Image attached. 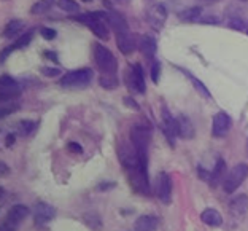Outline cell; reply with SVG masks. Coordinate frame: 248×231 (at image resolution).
<instances>
[{
    "label": "cell",
    "mask_w": 248,
    "mask_h": 231,
    "mask_svg": "<svg viewBox=\"0 0 248 231\" xmlns=\"http://www.w3.org/2000/svg\"><path fill=\"white\" fill-rule=\"evenodd\" d=\"M32 38H33V31L31 32H26L24 35H21L18 38V42L15 43V48H24L26 45H29L32 42Z\"/></svg>",
    "instance_id": "obj_32"
},
{
    "label": "cell",
    "mask_w": 248,
    "mask_h": 231,
    "mask_svg": "<svg viewBox=\"0 0 248 231\" xmlns=\"http://www.w3.org/2000/svg\"><path fill=\"white\" fill-rule=\"evenodd\" d=\"M126 84H127V88L135 94L146 93V82H145L142 66L137 63L129 66V69L126 70Z\"/></svg>",
    "instance_id": "obj_7"
},
{
    "label": "cell",
    "mask_w": 248,
    "mask_h": 231,
    "mask_svg": "<svg viewBox=\"0 0 248 231\" xmlns=\"http://www.w3.org/2000/svg\"><path fill=\"white\" fill-rule=\"evenodd\" d=\"M107 21H108V26L113 27L115 33L129 31L127 21L121 13H116V11H107Z\"/></svg>",
    "instance_id": "obj_17"
},
{
    "label": "cell",
    "mask_w": 248,
    "mask_h": 231,
    "mask_svg": "<svg viewBox=\"0 0 248 231\" xmlns=\"http://www.w3.org/2000/svg\"><path fill=\"white\" fill-rule=\"evenodd\" d=\"M99 83L100 86L105 88V89H113L118 86V78L116 74H104L102 77L99 78Z\"/></svg>",
    "instance_id": "obj_25"
},
{
    "label": "cell",
    "mask_w": 248,
    "mask_h": 231,
    "mask_svg": "<svg viewBox=\"0 0 248 231\" xmlns=\"http://www.w3.org/2000/svg\"><path fill=\"white\" fill-rule=\"evenodd\" d=\"M29 207L24 206V204H15L11 209L7 212V218H5V222H8L10 225H13V227L18 228L19 225L26 220L27 217H29Z\"/></svg>",
    "instance_id": "obj_12"
},
{
    "label": "cell",
    "mask_w": 248,
    "mask_h": 231,
    "mask_svg": "<svg viewBox=\"0 0 248 231\" xmlns=\"http://www.w3.org/2000/svg\"><path fill=\"white\" fill-rule=\"evenodd\" d=\"M13 48H15V47H8V48L2 50V53H0V63H3V59H7V58H8L10 53L13 51Z\"/></svg>",
    "instance_id": "obj_39"
},
{
    "label": "cell",
    "mask_w": 248,
    "mask_h": 231,
    "mask_svg": "<svg viewBox=\"0 0 248 231\" xmlns=\"http://www.w3.org/2000/svg\"><path fill=\"white\" fill-rule=\"evenodd\" d=\"M248 177V165L247 163H239L228 172L226 179L223 182V188L226 193H234Z\"/></svg>",
    "instance_id": "obj_6"
},
{
    "label": "cell",
    "mask_w": 248,
    "mask_h": 231,
    "mask_svg": "<svg viewBox=\"0 0 248 231\" xmlns=\"http://www.w3.org/2000/svg\"><path fill=\"white\" fill-rule=\"evenodd\" d=\"M159 77H161V63L153 59V66H151V80H153V83H157L159 82Z\"/></svg>",
    "instance_id": "obj_33"
},
{
    "label": "cell",
    "mask_w": 248,
    "mask_h": 231,
    "mask_svg": "<svg viewBox=\"0 0 248 231\" xmlns=\"http://www.w3.org/2000/svg\"><path fill=\"white\" fill-rule=\"evenodd\" d=\"M197 171H199V177H201L202 180H205V182H210L212 172H208V171H205V169H202V167H199Z\"/></svg>",
    "instance_id": "obj_37"
},
{
    "label": "cell",
    "mask_w": 248,
    "mask_h": 231,
    "mask_svg": "<svg viewBox=\"0 0 248 231\" xmlns=\"http://www.w3.org/2000/svg\"><path fill=\"white\" fill-rule=\"evenodd\" d=\"M7 174H10V167L7 163H3V161H0V177H3V176H7Z\"/></svg>",
    "instance_id": "obj_40"
},
{
    "label": "cell",
    "mask_w": 248,
    "mask_h": 231,
    "mask_svg": "<svg viewBox=\"0 0 248 231\" xmlns=\"http://www.w3.org/2000/svg\"><path fill=\"white\" fill-rule=\"evenodd\" d=\"M0 231H16V227H13V225H10L8 222H2L0 223Z\"/></svg>",
    "instance_id": "obj_41"
},
{
    "label": "cell",
    "mask_w": 248,
    "mask_h": 231,
    "mask_svg": "<svg viewBox=\"0 0 248 231\" xmlns=\"http://www.w3.org/2000/svg\"><path fill=\"white\" fill-rule=\"evenodd\" d=\"M162 131H164V136L169 140V144H170L172 147H175V140L178 137L177 118H173L169 114L167 109H162Z\"/></svg>",
    "instance_id": "obj_9"
},
{
    "label": "cell",
    "mask_w": 248,
    "mask_h": 231,
    "mask_svg": "<svg viewBox=\"0 0 248 231\" xmlns=\"http://www.w3.org/2000/svg\"><path fill=\"white\" fill-rule=\"evenodd\" d=\"M146 11H148L146 18H148L151 24H156V27H161L164 24V21L167 19V11L161 3H153L151 7H148Z\"/></svg>",
    "instance_id": "obj_14"
},
{
    "label": "cell",
    "mask_w": 248,
    "mask_h": 231,
    "mask_svg": "<svg viewBox=\"0 0 248 231\" xmlns=\"http://www.w3.org/2000/svg\"><path fill=\"white\" fill-rule=\"evenodd\" d=\"M38 123L37 121H31V120H22L19 123V132L22 134V136H29V134H32L33 131L37 129Z\"/></svg>",
    "instance_id": "obj_29"
},
{
    "label": "cell",
    "mask_w": 248,
    "mask_h": 231,
    "mask_svg": "<svg viewBox=\"0 0 248 231\" xmlns=\"http://www.w3.org/2000/svg\"><path fill=\"white\" fill-rule=\"evenodd\" d=\"M229 27H231V29H235V31H244V32H247L248 24H247L244 19H240V18H232V19H229Z\"/></svg>",
    "instance_id": "obj_31"
},
{
    "label": "cell",
    "mask_w": 248,
    "mask_h": 231,
    "mask_svg": "<svg viewBox=\"0 0 248 231\" xmlns=\"http://www.w3.org/2000/svg\"><path fill=\"white\" fill-rule=\"evenodd\" d=\"M83 2H91V0H83Z\"/></svg>",
    "instance_id": "obj_46"
},
{
    "label": "cell",
    "mask_w": 248,
    "mask_h": 231,
    "mask_svg": "<svg viewBox=\"0 0 248 231\" xmlns=\"http://www.w3.org/2000/svg\"><path fill=\"white\" fill-rule=\"evenodd\" d=\"M94 59H95V63H97L99 69L102 70L104 74H116L118 61L115 58V54L107 47H104V45H100V43L94 45Z\"/></svg>",
    "instance_id": "obj_3"
},
{
    "label": "cell",
    "mask_w": 248,
    "mask_h": 231,
    "mask_svg": "<svg viewBox=\"0 0 248 231\" xmlns=\"http://www.w3.org/2000/svg\"><path fill=\"white\" fill-rule=\"evenodd\" d=\"M0 91L3 93H11L19 96V84L10 75H2L0 77Z\"/></svg>",
    "instance_id": "obj_22"
},
{
    "label": "cell",
    "mask_w": 248,
    "mask_h": 231,
    "mask_svg": "<svg viewBox=\"0 0 248 231\" xmlns=\"http://www.w3.org/2000/svg\"><path fill=\"white\" fill-rule=\"evenodd\" d=\"M228 176V167H226V161L223 160V158H219V160L217 161L215 167H213L212 171V176H210V187L212 188H217L219 183L224 182V179H226Z\"/></svg>",
    "instance_id": "obj_15"
},
{
    "label": "cell",
    "mask_w": 248,
    "mask_h": 231,
    "mask_svg": "<svg viewBox=\"0 0 248 231\" xmlns=\"http://www.w3.org/2000/svg\"><path fill=\"white\" fill-rule=\"evenodd\" d=\"M180 19L182 21H186V22H194V21H199L201 16H202V8L201 7H193V8H188L182 11V13L178 15Z\"/></svg>",
    "instance_id": "obj_24"
},
{
    "label": "cell",
    "mask_w": 248,
    "mask_h": 231,
    "mask_svg": "<svg viewBox=\"0 0 248 231\" xmlns=\"http://www.w3.org/2000/svg\"><path fill=\"white\" fill-rule=\"evenodd\" d=\"M3 195H5V190L0 187V198H3Z\"/></svg>",
    "instance_id": "obj_45"
},
{
    "label": "cell",
    "mask_w": 248,
    "mask_h": 231,
    "mask_svg": "<svg viewBox=\"0 0 248 231\" xmlns=\"http://www.w3.org/2000/svg\"><path fill=\"white\" fill-rule=\"evenodd\" d=\"M58 5L61 10L67 11V13H77L80 10V5H78L75 0H58Z\"/></svg>",
    "instance_id": "obj_30"
},
{
    "label": "cell",
    "mask_w": 248,
    "mask_h": 231,
    "mask_svg": "<svg viewBox=\"0 0 248 231\" xmlns=\"http://www.w3.org/2000/svg\"><path fill=\"white\" fill-rule=\"evenodd\" d=\"M18 102L15 100H10V102H0V120L2 118H7L8 115H11L13 112L18 110Z\"/></svg>",
    "instance_id": "obj_26"
},
{
    "label": "cell",
    "mask_w": 248,
    "mask_h": 231,
    "mask_svg": "<svg viewBox=\"0 0 248 231\" xmlns=\"http://www.w3.org/2000/svg\"><path fill=\"white\" fill-rule=\"evenodd\" d=\"M67 148H69L70 151H73V153H77V155L83 153V147H81L80 144H77V142H69V145H67Z\"/></svg>",
    "instance_id": "obj_36"
},
{
    "label": "cell",
    "mask_w": 248,
    "mask_h": 231,
    "mask_svg": "<svg viewBox=\"0 0 248 231\" xmlns=\"http://www.w3.org/2000/svg\"><path fill=\"white\" fill-rule=\"evenodd\" d=\"M113 187H115V183H100L99 185V190L105 191V190H110V188H113Z\"/></svg>",
    "instance_id": "obj_43"
},
{
    "label": "cell",
    "mask_w": 248,
    "mask_h": 231,
    "mask_svg": "<svg viewBox=\"0 0 248 231\" xmlns=\"http://www.w3.org/2000/svg\"><path fill=\"white\" fill-rule=\"evenodd\" d=\"M139 48H140V51L143 53L145 58L153 59L157 50V43L151 35H142L139 38Z\"/></svg>",
    "instance_id": "obj_18"
},
{
    "label": "cell",
    "mask_w": 248,
    "mask_h": 231,
    "mask_svg": "<svg viewBox=\"0 0 248 231\" xmlns=\"http://www.w3.org/2000/svg\"><path fill=\"white\" fill-rule=\"evenodd\" d=\"M155 193L164 204L172 202V177L167 172H159L155 180Z\"/></svg>",
    "instance_id": "obj_8"
},
{
    "label": "cell",
    "mask_w": 248,
    "mask_h": 231,
    "mask_svg": "<svg viewBox=\"0 0 248 231\" xmlns=\"http://www.w3.org/2000/svg\"><path fill=\"white\" fill-rule=\"evenodd\" d=\"M247 33H248V29H247Z\"/></svg>",
    "instance_id": "obj_48"
},
{
    "label": "cell",
    "mask_w": 248,
    "mask_h": 231,
    "mask_svg": "<svg viewBox=\"0 0 248 231\" xmlns=\"http://www.w3.org/2000/svg\"><path fill=\"white\" fill-rule=\"evenodd\" d=\"M93 70L84 67V69H77L72 72H67V74L61 78V86L64 88H84L88 86L93 80Z\"/></svg>",
    "instance_id": "obj_4"
},
{
    "label": "cell",
    "mask_w": 248,
    "mask_h": 231,
    "mask_svg": "<svg viewBox=\"0 0 248 231\" xmlns=\"http://www.w3.org/2000/svg\"><path fill=\"white\" fill-rule=\"evenodd\" d=\"M121 161L127 172L129 182L137 193L148 196L151 193V185L148 177V155H140L134 148L123 151Z\"/></svg>",
    "instance_id": "obj_1"
},
{
    "label": "cell",
    "mask_w": 248,
    "mask_h": 231,
    "mask_svg": "<svg viewBox=\"0 0 248 231\" xmlns=\"http://www.w3.org/2000/svg\"><path fill=\"white\" fill-rule=\"evenodd\" d=\"M159 225V220L155 215H140L134 223L135 231H155Z\"/></svg>",
    "instance_id": "obj_20"
},
{
    "label": "cell",
    "mask_w": 248,
    "mask_h": 231,
    "mask_svg": "<svg viewBox=\"0 0 248 231\" xmlns=\"http://www.w3.org/2000/svg\"><path fill=\"white\" fill-rule=\"evenodd\" d=\"M15 139H16L15 134H8V137H7V145H8V147L15 144Z\"/></svg>",
    "instance_id": "obj_44"
},
{
    "label": "cell",
    "mask_w": 248,
    "mask_h": 231,
    "mask_svg": "<svg viewBox=\"0 0 248 231\" xmlns=\"http://www.w3.org/2000/svg\"><path fill=\"white\" fill-rule=\"evenodd\" d=\"M151 140V128L146 125H135L131 129L132 148L140 155H148V147Z\"/></svg>",
    "instance_id": "obj_5"
},
{
    "label": "cell",
    "mask_w": 248,
    "mask_h": 231,
    "mask_svg": "<svg viewBox=\"0 0 248 231\" xmlns=\"http://www.w3.org/2000/svg\"><path fill=\"white\" fill-rule=\"evenodd\" d=\"M242 2H248V0H242Z\"/></svg>",
    "instance_id": "obj_47"
},
{
    "label": "cell",
    "mask_w": 248,
    "mask_h": 231,
    "mask_svg": "<svg viewBox=\"0 0 248 231\" xmlns=\"http://www.w3.org/2000/svg\"><path fill=\"white\" fill-rule=\"evenodd\" d=\"M22 29H24V22L19 21V19H13L5 26L3 37L5 38H16L22 32Z\"/></svg>",
    "instance_id": "obj_23"
},
{
    "label": "cell",
    "mask_w": 248,
    "mask_h": 231,
    "mask_svg": "<svg viewBox=\"0 0 248 231\" xmlns=\"http://www.w3.org/2000/svg\"><path fill=\"white\" fill-rule=\"evenodd\" d=\"M124 104H126L127 107H131V109H134V110H139L140 109L139 104H135V100L132 98H124Z\"/></svg>",
    "instance_id": "obj_38"
},
{
    "label": "cell",
    "mask_w": 248,
    "mask_h": 231,
    "mask_svg": "<svg viewBox=\"0 0 248 231\" xmlns=\"http://www.w3.org/2000/svg\"><path fill=\"white\" fill-rule=\"evenodd\" d=\"M53 5H54V0H38V2L32 7L31 11L33 15H42V13H46Z\"/></svg>",
    "instance_id": "obj_27"
},
{
    "label": "cell",
    "mask_w": 248,
    "mask_h": 231,
    "mask_svg": "<svg viewBox=\"0 0 248 231\" xmlns=\"http://www.w3.org/2000/svg\"><path fill=\"white\" fill-rule=\"evenodd\" d=\"M186 74V72H185ZM188 75V78L191 82H193V84H194V88L197 89V91H199V94H202L204 96V98H207V99H212V94H210V91H208V88L205 86L204 83H202L201 80H197V78L194 77V75H191V74H186Z\"/></svg>",
    "instance_id": "obj_28"
},
{
    "label": "cell",
    "mask_w": 248,
    "mask_h": 231,
    "mask_svg": "<svg viewBox=\"0 0 248 231\" xmlns=\"http://www.w3.org/2000/svg\"><path fill=\"white\" fill-rule=\"evenodd\" d=\"M40 33H42V37L45 38V40H48V42L54 40L56 35H58V33H56V31L54 29H49V27H42Z\"/></svg>",
    "instance_id": "obj_34"
},
{
    "label": "cell",
    "mask_w": 248,
    "mask_h": 231,
    "mask_svg": "<svg viewBox=\"0 0 248 231\" xmlns=\"http://www.w3.org/2000/svg\"><path fill=\"white\" fill-rule=\"evenodd\" d=\"M231 125H232V120L226 112H218V114L213 115L212 120V132L213 136L217 137H224L229 132Z\"/></svg>",
    "instance_id": "obj_10"
},
{
    "label": "cell",
    "mask_w": 248,
    "mask_h": 231,
    "mask_svg": "<svg viewBox=\"0 0 248 231\" xmlns=\"http://www.w3.org/2000/svg\"><path fill=\"white\" fill-rule=\"evenodd\" d=\"M40 72L46 77H59L61 75V69H58V67H42Z\"/></svg>",
    "instance_id": "obj_35"
},
{
    "label": "cell",
    "mask_w": 248,
    "mask_h": 231,
    "mask_svg": "<svg viewBox=\"0 0 248 231\" xmlns=\"http://www.w3.org/2000/svg\"><path fill=\"white\" fill-rule=\"evenodd\" d=\"M32 214L37 225H46L56 217V209L51 204H48V202H37Z\"/></svg>",
    "instance_id": "obj_11"
},
{
    "label": "cell",
    "mask_w": 248,
    "mask_h": 231,
    "mask_svg": "<svg viewBox=\"0 0 248 231\" xmlns=\"http://www.w3.org/2000/svg\"><path fill=\"white\" fill-rule=\"evenodd\" d=\"M116 45H118V50H120L123 54H131L135 51V48H137V42H135L134 35L129 31L116 33Z\"/></svg>",
    "instance_id": "obj_13"
},
{
    "label": "cell",
    "mask_w": 248,
    "mask_h": 231,
    "mask_svg": "<svg viewBox=\"0 0 248 231\" xmlns=\"http://www.w3.org/2000/svg\"><path fill=\"white\" fill-rule=\"evenodd\" d=\"M45 58L51 59V61H54V63H58V56H56L54 53H51V51H45Z\"/></svg>",
    "instance_id": "obj_42"
},
{
    "label": "cell",
    "mask_w": 248,
    "mask_h": 231,
    "mask_svg": "<svg viewBox=\"0 0 248 231\" xmlns=\"http://www.w3.org/2000/svg\"><path fill=\"white\" fill-rule=\"evenodd\" d=\"M177 126H178V136L180 137H183V139L194 137V125L186 115H178Z\"/></svg>",
    "instance_id": "obj_19"
},
{
    "label": "cell",
    "mask_w": 248,
    "mask_h": 231,
    "mask_svg": "<svg viewBox=\"0 0 248 231\" xmlns=\"http://www.w3.org/2000/svg\"><path fill=\"white\" fill-rule=\"evenodd\" d=\"M201 220L208 227H221L223 225V217L221 214L215 209H205L201 214Z\"/></svg>",
    "instance_id": "obj_21"
},
{
    "label": "cell",
    "mask_w": 248,
    "mask_h": 231,
    "mask_svg": "<svg viewBox=\"0 0 248 231\" xmlns=\"http://www.w3.org/2000/svg\"><path fill=\"white\" fill-rule=\"evenodd\" d=\"M77 21L84 22L89 29L94 32L95 37L102 38V40H108L110 32H108V21H107V13L104 11H88V13L75 16Z\"/></svg>",
    "instance_id": "obj_2"
},
{
    "label": "cell",
    "mask_w": 248,
    "mask_h": 231,
    "mask_svg": "<svg viewBox=\"0 0 248 231\" xmlns=\"http://www.w3.org/2000/svg\"><path fill=\"white\" fill-rule=\"evenodd\" d=\"M229 211L234 217H244L248 212V196L239 195V196H235V198L231 199Z\"/></svg>",
    "instance_id": "obj_16"
}]
</instances>
